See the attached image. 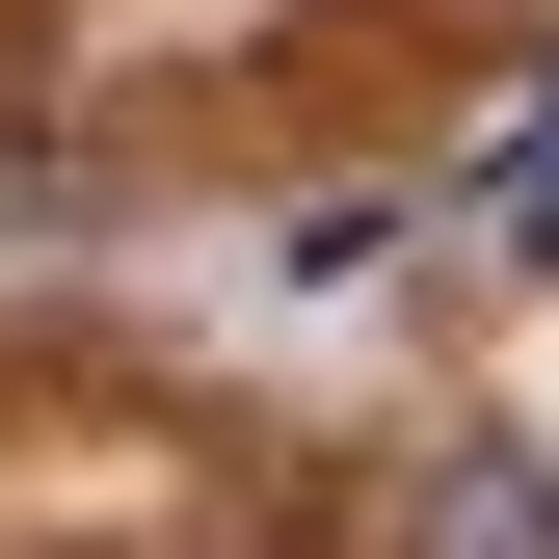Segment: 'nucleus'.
<instances>
[{
    "label": "nucleus",
    "instance_id": "1",
    "mask_svg": "<svg viewBox=\"0 0 559 559\" xmlns=\"http://www.w3.org/2000/svg\"><path fill=\"white\" fill-rule=\"evenodd\" d=\"M427 559H559V479H533V453H453V479H427Z\"/></svg>",
    "mask_w": 559,
    "mask_h": 559
}]
</instances>
